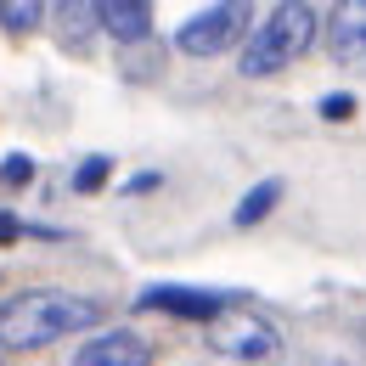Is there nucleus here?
Returning <instances> with one entry per match:
<instances>
[{"mask_svg":"<svg viewBox=\"0 0 366 366\" xmlns=\"http://www.w3.org/2000/svg\"><path fill=\"white\" fill-rule=\"evenodd\" d=\"M40 17H46V6H40V0H6V6H0V23H6L11 34H29Z\"/></svg>","mask_w":366,"mask_h":366,"instance_id":"nucleus-10","label":"nucleus"},{"mask_svg":"<svg viewBox=\"0 0 366 366\" xmlns=\"http://www.w3.org/2000/svg\"><path fill=\"white\" fill-rule=\"evenodd\" d=\"M248 23H254V11H248V6L220 0V6H203L197 17H186L181 34H175V46H181L186 56H220L226 46H237V40L248 34Z\"/></svg>","mask_w":366,"mask_h":366,"instance_id":"nucleus-4","label":"nucleus"},{"mask_svg":"<svg viewBox=\"0 0 366 366\" xmlns=\"http://www.w3.org/2000/svg\"><path fill=\"white\" fill-rule=\"evenodd\" d=\"M321 119H332V124H338V119H355V96H350V91L321 96Z\"/></svg>","mask_w":366,"mask_h":366,"instance_id":"nucleus-12","label":"nucleus"},{"mask_svg":"<svg viewBox=\"0 0 366 366\" xmlns=\"http://www.w3.org/2000/svg\"><path fill=\"white\" fill-rule=\"evenodd\" d=\"M102 321V305L62 287H23L0 305V350H46Z\"/></svg>","mask_w":366,"mask_h":366,"instance_id":"nucleus-1","label":"nucleus"},{"mask_svg":"<svg viewBox=\"0 0 366 366\" xmlns=\"http://www.w3.org/2000/svg\"><path fill=\"white\" fill-rule=\"evenodd\" d=\"M276 197H282V181H259L242 203H237V214H231V220H237V226H259V220L276 209Z\"/></svg>","mask_w":366,"mask_h":366,"instance_id":"nucleus-9","label":"nucleus"},{"mask_svg":"<svg viewBox=\"0 0 366 366\" xmlns=\"http://www.w3.org/2000/svg\"><path fill=\"white\" fill-rule=\"evenodd\" d=\"M74 366H152V344L141 332H130V327H113L102 338H85Z\"/></svg>","mask_w":366,"mask_h":366,"instance_id":"nucleus-5","label":"nucleus"},{"mask_svg":"<svg viewBox=\"0 0 366 366\" xmlns=\"http://www.w3.org/2000/svg\"><path fill=\"white\" fill-rule=\"evenodd\" d=\"M107 169H113V158H102V152H96V158H85V164H79L74 186H79V192H96V186L107 181Z\"/></svg>","mask_w":366,"mask_h":366,"instance_id":"nucleus-11","label":"nucleus"},{"mask_svg":"<svg viewBox=\"0 0 366 366\" xmlns=\"http://www.w3.org/2000/svg\"><path fill=\"white\" fill-rule=\"evenodd\" d=\"M102 34H113L119 46H147L152 40V6L147 0H102L96 6Z\"/></svg>","mask_w":366,"mask_h":366,"instance_id":"nucleus-8","label":"nucleus"},{"mask_svg":"<svg viewBox=\"0 0 366 366\" xmlns=\"http://www.w3.org/2000/svg\"><path fill=\"white\" fill-rule=\"evenodd\" d=\"M0 175H6V181H11V186L34 181V158H23V152H11V158H6V164H0Z\"/></svg>","mask_w":366,"mask_h":366,"instance_id":"nucleus-13","label":"nucleus"},{"mask_svg":"<svg viewBox=\"0 0 366 366\" xmlns=\"http://www.w3.org/2000/svg\"><path fill=\"white\" fill-rule=\"evenodd\" d=\"M231 299L226 293H197V287H147L141 293V310H169V316H186V321H209L226 310Z\"/></svg>","mask_w":366,"mask_h":366,"instance_id":"nucleus-7","label":"nucleus"},{"mask_svg":"<svg viewBox=\"0 0 366 366\" xmlns=\"http://www.w3.org/2000/svg\"><path fill=\"white\" fill-rule=\"evenodd\" d=\"M203 338H209V350H220V355H231V361H271L276 350H282L276 327L265 316H254L242 299H231L226 310L203 327Z\"/></svg>","mask_w":366,"mask_h":366,"instance_id":"nucleus-3","label":"nucleus"},{"mask_svg":"<svg viewBox=\"0 0 366 366\" xmlns=\"http://www.w3.org/2000/svg\"><path fill=\"white\" fill-rule=\"evenodd\" d=\"M11 237H17V220H11V214H0V242H11Z\"/></svg>","mask_w":366,"mask_h":366,"instance_id":"nucleus-14","label":"nucleus"},{"mask_svg":"<svg viewBox=\"0 0 366 366\" xmlns=\"http://www.w3.org/2000/svg\"><path fill=\"white\" fill-rule=\"evenodd\" d=\"M316 6H305V0H287V6H276L265 23H254V34H248V46H242V74L248 79H265L276 68H287L293 56H305V51L316 46Z\"/></svg>","mask_w":366,"mask_h":366,"instance_id":"nucleus-2","label":"nucleus"},{"mask_svg":"<svg viewBox=\"0 0 366 366\" xmlns=\"http://www.w3.org/2000/svg\"><path fill=\"white\" fill-rule=\"evenodd\" d=\"M327 46H332V62L344 68H366V0H344L327 23Z\"/></svg>","mask_w":366,"mask_h":366,"instance_id":"nucleus-6","label":"nucleus"}]
</instances>
